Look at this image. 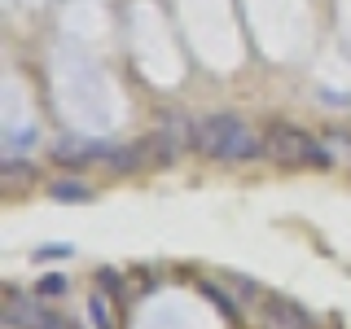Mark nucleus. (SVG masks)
Segmentation results:
<instances>
[{
	"mask_svg": "<svg viewBox=\"0 0 351 329\" xmlns=\"http://www.w3.org/2000/svg\"><path fill=\"white\" fill-rule=\"evenodd\" d=\"M193 149L215 162H250L263 154V141L237 114H206L193 127Z\"/></svg>",
	"mask_w": 351,
	"mask_h": 329,
	"instance_id": "f257e3e1",
	"label": "nucleus"
},
{
	"mask_svg": "<svg viewBox=\"0 0 351 329\" xmlns=\"http://www.w3.org/2000/svg\"><path fill=\"white\" fill-rule=\"evenodd\" d=\"M263 158H272L277 167H334V162H329V149L316 145L303 127H290V123L268 127V136H263Z\"/></svg>",
	"mask_w": 351,
	"mask_h": 329,
	"instance_id": "f03ea898",
	"label": "nucleus"
},
{
	"mask_svg": "<svg viewBox=\"0 0 351 329\" xmlns=\"http://www.w3.org/2000/svg\"><path fill=\"white\" fill-rule=\"evenodd\" d=\"M193 127H197V123H189L180 110H176V114H162L158 127L149 132V145H145L154 167H176V158H180V154L193 145Z\"/></svg>",
	"mask_w": 351,
	"mask_h": 329,
	"instance_id": "7ed1b4c3",
	"label": "nucleus"
},
{
	"mask_svg": "<svg viewBox=\"0 0 351 329\" xmlns=\"http://www.w3.org/2000/svg\"><path fill=\"white\" fill-rule=\"evenodd\" d=\"M5 321L14 325V329H71L58 312H49L40 299H27V294H18V290H9Z\"/></svg>",
	"mask_w": 351,
	"mask_h": 329,
	"instance_id": "20e7f679",
	"label": "nucleus"
},
{
	"mask_svg": "<svg viewBox=\"0 0 351 329\" xmlns=\"http://www.w3.org/2000/svg\"><path fill=\"white\" fill-rule=\"evenodd\" d=\"M259 329H316L312 316L290 299H263L259 307Z\"/></svg>",
	"mask_w": 351,
	"mask_h": 329,
	"instance_id": "39448f33",
	"label": "nucleus"
},
{
	"mask_svg": "<svg viewBox=\"0 0 351 329\" xmlns=\"http://www.w3.org/2000/svg\"><path fill=\"white\" fill-rule=\"evenodd\" d=\"M106 154H110V145H93V141H58V158L66 162V158H71V162H84V158H106Z\"/></svg>",
	"mask_w": 351,
	"mask_h": 329,
	"instance_id": "423d86ee",
	"label": "nucleus"
},
{
	"mask_svg": "<svg viewBox=\"0 0 351 329\" xmlns=\"http://www.w3.org/2000/svg\"><path fill=\"white\" fill-rule=\"evenodd\" d=\"M149 158V149H141V145H123V149H110L106 154V162H110V171H119V175H128V171H136L141 162Z\"/></svg>",
	"mask_w": 351,
	"mask_h": 329,
	"instance_id": "0eeeda50",
	"label": "nucleus"
},
{
	"mask_svg": "<svg viewBox=\"0 0 351 329\" xmlns=\"http://www.w3.org/2000/svg\"><path fill=\"white\" fill-rule=\"evenodd\" d=\"M49 197L53 202H88L93 189H88L84 180H58V184H49Z\"/></svg>",
	"mask_w": 351,
	"mask_h": 329,
	"instance_id": "6e6552de",
	"label": "nucleus"
},
{
	"mask_svg": "<svg viewBox=\"0 0 351 329\" xmlns=\"http://www.w3.org/2000/svg\"><path fill=\"white\" fill-rule=\"evenodd\" d=\"M88 316H93V329H114V312H110L106 294H93V299H88Z\"/></svg>",
	"mask_w": 351,
	"mask_h": 329,
	"instance_id": "1a4fd4ad",
	"label": "nucleus"
},
{
	"mask_svg": "<svg viewBox=\"0 0 351 329\" xmlns=\"http://www.w3.org/2000/svg\"><path fill=\"white\" fill-rule=\"evenodd\" d=\"M202 294H206V299H211L224 316H237V312H241V303H237V299H228V294L219 290V285H211V281H202Z\"/></svg>",
	"mask_w": 351,
	"mask_h": 329,
	"instance_id": "9d476101",
	"label": "nucleus"
},
{
	"mask_svg": "<svg viewBox=\"0 0 351 329\" xmlns=\"http://www.w3.org/2000/svg\"><path fill=\"white\" fill-rule=\"evenodd\" d=\"M97 285H101L106 294H119V290H123V281H119L114 268H97Z\"/></svg>",
	"mask_w": 351,
	"mask_h": 329,
	"instance_id": "9b49d317",
	"label": "nucleus"
},
{
	"mask_svg": "<svg viewBox=\"0 0 351 329\" xmlns=\"http://www.w3.org/2000/svg\"><path fill=\"white\" fill-rule=\"evenodd\" d=\"M27 175H36V167H31V162H5V180H9V184L27 180Z\"/></svg>",
	"mask_w": 351,
	"mask_h": 329,
	"instance_id": "f8f14e48",
	"label": "nucleus"
},
{
	"mask_svg": "<svg viewBox=\"0 0 351 329\" xmlns=\"http://www.w3.org/2000/svg\"><path fill=\"white\" fill-rule=\"evenodd\" d=\"M66 285H71V281H66V277H44V281L36 285V294H62Z\"/></svg>",
	"mask_w": 351,
	"mask_h": 329,
	"instance_id": "ddd939ff",
	"label": "nucleus"
},
{
	"mask_svg": "<svg viewBox=\"0 0 351 329\" xmlns=\"http://www.w3.org/2000/svg\"><path fill=\"white\" fill-rule=\"evenodd\" d=\"M62 255H71V246H40L36 250V259H62Z\"/></svg>",
	"mask_w": 351,
	"mask_h": 329,
	"instance_id": "4468645a",
	"label": "nucleus"
}]
</instances>
